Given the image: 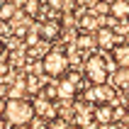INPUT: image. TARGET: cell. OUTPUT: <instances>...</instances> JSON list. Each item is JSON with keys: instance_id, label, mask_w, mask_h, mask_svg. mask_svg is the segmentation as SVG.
<instances>
[{"instance_id": "cell-4", "label": "cell", "mask_w": 129, "mask_h": 129, "mask_svg": "<svg viewBox=\"0 0 129 129\" xmlns=\"http://www.w3.org/2000/svg\"><path fill=\"white\" fill-rule=\"evenodd\" d=\"M37 29H39V39H42L44 44H56L58 39H61V34H63V24H61V20H44L37 24Z\"/></svg>"}, {"instance_id": "cell-9", "label": "cell", "mask_w": 129, "mask_h": 129, "mask_svg": "<svg viewBox=\"0 0 129 129\" xmlns=\"http://www.w3.org/2000/svg\"><path fill=\"white\" fill-rule=\"evenodd\" d=\"M110 56H112L115 66H119V68H129V42H127V39H119V42L112 46Z\"/></svg>"}, {"instance_id": "cell-2", "label": "cell", "mask_w": 129, "mask_h": 129, "mask_svg": "<svg viewBox=\"0 0 129 129\" xmlns=\"http://www.w3.org/2000/svg\"><path fill=\"white\" fill-rule=\"evenodd\" d=\"M83 73H85V80L90 85H102V83H107L110 76H112V68H110L107 58L102 56V54H88L85 61H83Z\"/></svg>"}, {"instance_id": "cell-21", "label": "cell", "mask_w": 129, "mask_h": 129, "mask_svg": "<svg viewBox=\"0 0 129 129\" xmlns=\"http://www.w3.org/2000/svg\"><path fill=\"white\" fill-rule=\"evenodd\" d=\"M22 42H24V46H34V44L42 42V39H39V29H37V24H32V27H29L27 37H24Z\"/></svg>"}, {"instance_id": "cell-24", "label": "cell", "mask_w": 129, "mask_h": 129, "mask_svg": "<svg viewBox=\"0 0 129 129\" xmlns=\"http://www.w3.org/2000/svg\"><path fill=\"white\" fill-rule=\"evenodd\" d=\"M0 98H10V85L0 80Z\"/></svg>"}, {"instance_id": "cell-34", "label": "cell", "mask_w": 129, "mask_h": 129, "mask_svg": "<svg viewBox=\"0 0 129 129\" xmlns=\"http://www.w3.org/2000/svg\"><path fill=\"white\" fill-rule=\"evenodd\" d=\"M0 3H3V0H0Z\"/></svg>"}, {"instance_id": "cell-20", "label": "cell", "mask_w": 129, "mask_h": 129, "mask_svg": "<svg viewBox=\"0 0 129 129\" xmlns=\"http://www.w3.org/2000/svg\"><path fill=\"white\" fill-rule=\"evenodd\" d=\"M39 7H42V3H39V0H24V3H22V10H24V15H27V17H37Z\"/></svg>"}, {"instance_id": "cell-6", "label": "cell", "mask_w": 129, "mask_h": 129, "mask_svg": "<svg viewBox=\"0 0 129 129\" xmlns=\"http://www.w3.org/2000/svg\"><path fill=\"white\" fill-rule=\"evenodd\" d=\"M95 39H98V49H102V51H112V46H115L119 39H117V29H112V27H107V24H100L98 27V32H95Z\"/></svg>"}, {"instance_id": "cell-11", "label": "cell", "mask_w": 129, "mask_h": 129, "mask_svg": "<svg viewBox=\"0 0 129 129\" xmlns=\"http://www.w3.org/2000/svg\"><path fill=\"white\" fill-rule=\"evenodd\" d=\"M73 44L78 46L83 54H90L93 49H98V39H95V32H76V39Z\"/></svg>"}, {"instance_id": "cell-12", "label": "cell", "mask_w": 129, "mask_h": 129, "mask_svg": "<svg viewBox=\"0 0 129 129\" xmlns=\"http://www.w3.org/2000/svg\"><path fill=\"white\" fill-rule=\"evenodd\" d=\"M98 27H100V17L90 10L78 15V32H98Z\"/></svg>"}, {"instance_id": "cell-17", "label": "cell", "mask_w": 129, "mask_h": 129, "mask_svg": "<svg viewBox=\"0 0 129 129\" xmlns=\"http://www.w3.org/2000/svg\"><path fill=\"white\" fill-rule=\"evenodd\" d=\"M93 15H98V17H105V15H110V10H112V5H110L107 0H95L93 5L88 7Z\"/></svg>"}, {"instance_id": "cell-22", "label": "cell", "mask_w": 129, "mask_h": 129, "mask_svg": "<svg viewBox=\"0 0 129 129\" xmlns=\"http://www.w3.org/2000/svg\"><path fill=\"white\" fill-rule=\"evenodd\" d=\"M112 107H115V122L117 119H124V117L129 115V110L124 107V105H112Z\"/></svg>"}, {"instance_id": "cell-14", "label": "cell", "mask_w": 129, "mask_h": 129, "mask_svg": "<svg viewBox=\"0 0 129 129\" xmlns=\"http://www.w3.org/2000/svg\"><path fill=\"white\" fill-rule=\"evenodd\" d=\"M17 3H5V0H3V3H0V22H12L15 17H17Z\"/></svg>"}, {"instance_id": "cell-16", "label": "cell", "mask_w": 129, "mask_h": 129, "mask_svg": "<svg viewBox=\"0 0 129 129\" xmlns=\"http://www.w3.org/2000/svg\"><path fill=\"white\" fill-rule=\"evenodd\" d=\"M27 95H29L27 93V80H24V76H20L10 85V98H27Z\"/></svg>"}, {"instance_id": "cell-25", "label": "cell", "mask_w": 129, "mask_h": 129, "mask_svg": "<svg viewBox=\"0 0 129 129\" xmlns=\"http://www.w3.org/2000/svg\"><path fill=\"white\" fill-rule=\"evenodd\" d=\"M95 0H76V5H80V7H90Z\"/></svg>"}, {"instance_id": "cell-19", "label": "cell", "mask_w": 129, "mask_h": 129, "mask_svg": "<svg viewBox=\"0 0 129 129\" xmlns=\"http://www.w3.org/2000/svg\"><path fill=\"white\" fill-rule=\"evenodd\" d=\"M39 95H44V98H49V100H54V102H56V100H58L56 80H54V83H44V85H42V90H39Z\"/></svg>"}, {"instance_id": "cell-7", "label": "cell", "mask_w": 129, "mask_h": 129, "mask_svg": "<svg viewBox=\"0 0 129 129\" xmlns=\"http://www.w3.org/2000/svg\"><path fill=\"white\" fill-rule=\"evenodd\" d=\"M56 88H58V100H63V102L76 100V95H78V83L71 80L68 76H61L56 80Z\"/></svg>"}, {"instance_id": "cell-31", "label": "cell", "mask_w": 129, "mask_h": 129, "mask_svg": "<svg viewBox=\"0 0 129 129\" xmlns=\"http://www.w3.org/2000/svg\"><path fill=\"white\" fill-rule=\"evenodd\" d=\"M5 3H17V0H5Z\"/></svg>"}, {"instance_id": "cell-28", "label": "cell", "mask_w": 129, "mask_h": 129, "mask_svg": "<svg viewBox=\"0 0 129 129\" xmlns=\"http://www.w3.org/2000/svg\"><path fill=\"white\" fill-rule=\"evenodd\" d=\"M7 129H29V124H10Z\"/></svg>"}, {"instance_id": "cell-23", "label": "cell", "mask_w": 129, "mask_h": 129, "mask_svg": "<svg viewBox=\"0 0 129 129\" xmlns=\"http://www.w3.org/2000/svg\"><path fill=\"white\" fill-rule=\"evenodd\" d=\"M7 56H10V51H7V44H5V39L0 37V61H5Z\"/></svg>"}, {"instance_id": "cell-1", "label": "cell", "mask_w": 129, "mask_h": 129, "mask_svg": "<svg viewBox=\"0 0 129 129\" xmlns=\"http://www.w3.org/2000/svg\"><path fill=\"white\" fill-rule=\"evenodd\" d=\"M39 66H42L44 76H49L51 80H58L61 76H66V73H68V68H71L68 51H66L63 46H54V49H49V51L42 56Z\"/></svg>"}, {"instance_id": "cell-15", "label": "cell", "mask_w": 129, "mask_h": 129, "mask_svg": "<svg viewBox=\"0 0 129 129\" xmlns=\"http://www.w3.org/2000/svg\"><path fill=\"white\" fill-rule=\"evenodd\" d=\"M110 78H112V83H115L117 88L127 90V88H129V68H119V66H117L115 73H112Z\"/></svg>"}, {"instance_id": "cell-8", "label": "cell", "mask_w": 129, "mask_h": 129, "mask_svg": "<svg viewBox=\"0 0 129 129\" xmlns=\"http://www.w3.org/2000/svg\"><path fill=\"white\" fill-rule=\"evenodd\" d=\"M34 115L44 117V119H54V117L58 115L56 102L49 100V98H44V95H37V100H34Z\"/></svg>"}, {"instance_id": "cell-27", "label": "cell", "mask_w": 129, "mask_h": 129, "mask_svg": "<svg viewBox=\"0 0 129 129\" xmlns=\"http://www.w3.org/2000/svg\"><path fill=\"white\" fill-rule=\"evenodd\" d=\"M7 127H10V122L5 119V115H0V129H7Z\"/></svg>"}, {"instance_id": "cell-26", "label": "cell", "mask_w": 129, "mask_h": 129, "mask_svg": "<svg viewBox=\"0 0 129 129\" xmlns=\"http://www.w3.org/2000/svg\"><path fill=\"white\" fill-rule=\"evenodd\" d=\"M5 107H7V98H0V115H5Z\"/></svg>"}, {"instance_id": "cell-33", "label": "cell", "mask_w": 129, "mask_h": 129, "mask_svg": "<svg viewBox=\"0 0 129 129\" xmlns=\"http://www.w3.org/2000/svg\"><path fill=\"white\" fill-rule=\"evenodd\" d=\"M127 37H129V32H127Z\"/></svg>"}, {"instance_id": "cell-32", "label": "cell", "mask_w": 129, "mask_h": 129, "mask_svg": "<svg viewBox=\"0 0 129 129\" xmlns=\"http://www.w3.org/2000/svg\"><path fill=\"white\" fill-rule=\"evenodd\" d=\"M107 3H112V0H107Z\"/></svg>"}, {"instance_id": "cell-13", "label": "cell", "mask_w": 129, "mask_h": 129, "mask_svg": "<svg viewBox=\"0 0 129 129\" xmlns=\"http://www.w3.org/2000/svg\"><path fill=\"white\" fill-rule=\"evenodd\" d=\"M110 5H112L110 12L115 15L119 22H127V20H129V0H112Z\"/></svg>"}, {"instance_id": "cell-3", "label": "cell", "mask_w": 129, "mask_h": 129, "mask_svg": "<svg viewBox=\"0 0 129 129\" xmlns=\"http://www.w3.org/2000/svg\"><path fill=\"white\" fill-rule=\"evenodd\" d=\"M34 117V100L27 98H7L5 119L10 124H29Z\"/></svg>"}, {"instance_id": "cell-29", "label": "cell", "mask_w": 129, "mask_h": 129, "mask_svg": "<svg viewBox=\"0 0 129 129\" xmlns=\"http://www.w3.org/2000/svg\"><path fill=\"white\" fill-rule=\"evenodd\" d=\"M124 107L129 110V88H127V90H124Z\"/></svg>"}, {"instance_id": "cell-18", "label": "cell", "mask_w": 129, "mask_h": 129, "mask_svg": "<svg viewBox=\"0 0 129 129\" xmlns=\"http://www.w3.org/2000/svg\"><path fill=\"white\" fill-rule=\"evenodd\" d=\"M24 80H27V93L29 95H39L42 83H39V78H37L34 73H24Z\"/></svg>"}, {"instance_id": "cell-30", "label": "cell", "mask_w": 129, "mask_h": 129, "mask_svg": "<svg viewBox=\"0 0 129 129\" xmlns=\"http://www.w3.org/2000/svg\"><path fill=\"white\" fill-rule=\"evenodd\" d=\"M3 27H5V22H0V32H3Z\"/></svg>"}, {"instance_id": "cell-10", "label": "cell", "mask_w": 129, "mask_h": 129, "mask_svg": "<svg viewBox=\"0 0 129 129\" xmlns=\"http://www.w3.org/2000/svg\"><path fill=\"white\" fill-rule=\"evenodd\" d=\"M93 117L98 124H110L115 122V107H112V102H98L93 107Z\"/></svg>"}, {"instance_id": "cell-5", "label": "cell", "mask_w": 129, "mask_h": 129, "mask_svg": "<svg viewBox=\"0 0 129 129\" xmlns=\"http://www.w3.org/2000/svg\"><path fill=\"white\" fill-rule=\"evenodd\" d=\"M83 98H85L90 105H98V102H112V98H115V88H110L107 83H102V85H90L83 93Z\"/></svg>"}]
</instances>
